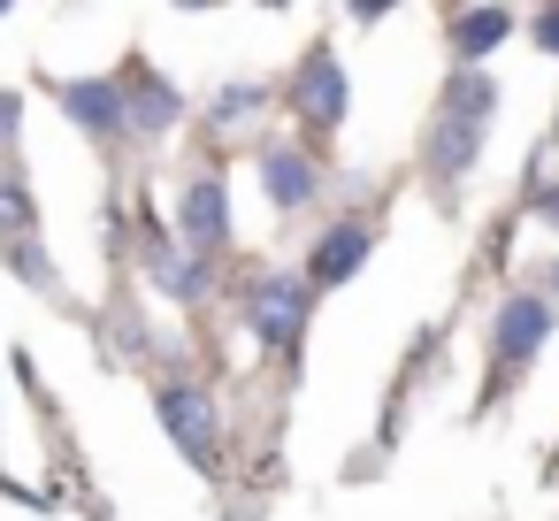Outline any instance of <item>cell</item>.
I'll use <instances>...</instances> for the list:
<instances>
[{"label":"cell","mask_w":559,"mask_h":521,"mask_svg":"<svg viewBox=\"0 0 559 521\" xmlns=\"http://www.w3.org/2000/svg\"><path fill=\"white\" fill-rule=\"evenodd\" d=\"M162 422H169V437L185 445V460L215 467V406H207L200 391H162Z\"/></svg>","instance_id":"6"},{"label":"cell","mask_w":559,"mask_h":521,"mask_svg":"<svg viewBox=\"0 0 559 521\" xmlns=\"http://www.w3.org/2000/svg\"><path fill=\"white\" fill-rule=\"evenodd\" d=\"M154 284H162V292H185V299H200V292H207V276H200L185 253H169V246L154 253Z\"/></svg>","instance_id":"12"},{"label":"cell","mask_w":559,"mask_h":521,"mask_svg":"<svg viewBox=\"0 0 559 521\" xmlns=\"http://www.w3.org/2000/svg\"><path fill=\"white\" fill-rule=\"evenodd\" d=\"M131 123H139V131H169V123H177V93H169L162 78H146L139 100H131Z\"/></svg>","instance_id":"11"},{"label":"cell","mask_w":559,"mask_h":521,"mask_svg":"<svg viewBox=\"0 0 559 521\" xmlns=\"http://www.w3.org/2000/svg\"><path fill=\"white\" fill-rule=\"evenodd\" d=\"M62 108L85 123V131H116V123H131V100H123V85L116 78H85V85H62Z\"/></svg>","instance_id":"7"},{"label":"cell","mask_w":559,"mask_h":521,"mask_svg":"<svg viewBox=\"0 0 559 521\" xmlns=\"http://www.w3.org/2000/svg\"><path fill=\"white\" fill-rule=\"evenodd\" d=\"M253 108H261V85H230V93L215 100V123H246Z\"/></svg>","instance_id":"14"},{"label":"cell","mask_w":559,"mask_h":521,"mask_svg":"<svg viewBox=\"0 0 559 521\" xmlns=\"http://www.w3.org/2000/svg\"><path fill=\"white\" fill-rule=\"evenodd\" d=\"M536 208H544V223H559V192H536Z\"/></svg>","instance_id":"17"},{"label":"cell","mask_w":559,"mask_h":521,"mask_svg":"<svg viewBox=\"0 0 559 521\" xmlns=\"http://www.w3.org/2000/svg\"><path fill=\"white\" fill-rule=\"evenodd\" d=\"M246 322H253L269 345H292V338H299V322H307V299H299V284H292V276H269V284L246 299Z\"/></svg>","instance_id":"5"},{"label":"cell","mask_w":559,"mask_h":521,"mask_svg":"<svg viewBox=\"0 0 559 521\" xmlns=\"http://www.w3.org/2000/svg\"><path fill=\"white\" fill-rule=\"evenodd\" d=\"M177 230H185V246H200V253H215V246L230 238V215H223V185H215V177H192V185H185Z\"/></svg>","instance_id":"4"},{"label":"cell","mask_w":559,"mask_h":521,"mask_svg":"<svg viewBox=\"0 0 559 521\" xmlns=\"http://www.w3.org/2000/svg\"><path fill=\"white\" fill-rule=\"evenodd\" d=\"M544 338H551V307H544V299H528V292H521V299H506V307H498V368H506V376H513V368H528V353H536Z\"/></svg>","instance_id":"3"},{"label":"cell","mask_w":559,"mask_h":521,"mask_svg":"<svg viewBox=\"0 0 559 521\" xmlns=\"http://www.w3.org/2000/svg\"><path fill=\"white\" fill-rule=\"evenodd\" d=\"M490 108H498L490 78H460V85L444 93V116H437V131H429V169H437L444 185H460V177H467V162H475V146H483Z\"/></svg>","instance_id":"1"},{"label":"cell","mask_w":559,"mask_h":521,"mask_svg":"<svg viewBox=\"0 0 559 521\" xmlns=\"http://www.w3.org/2000/svg\"><path fill=\"white\" fill-rule=\"evenodd\" d=\"M261 177H269V200H276V208L314 200V162H307V154H269V162H261Z\"/></svg>","instance_id":"10"},{"label":"cell","mask_w":559,"mask_h":521,"mask_svg":"<svg viewBox=\"0 0 559 521\" xmlns=\"http://www.w3.org/2000/svg\"><path fill=\"white\" fill-rule=\"evenodd\" d=\"M360 261H368V223H337V230H322V246L307 261V284H345Z\"/></svg>","instance_id":"8"},{"label":"cell","mask_w":559,"mask_h":521,"mask_svg":"<svg viewBox=\"0 0 559 521\" xmlns=\"http://www.w3.org/2000/svg\"><path fill=\"white\" fill-rule=\"evenodd\" d=\"M292 108H299L314 131H337V123H345V70H337L330 47H314V55L299 62V78H292Z\"/></svg>","instance_id":"2"},{"label":"cell","mask_w":559,"mask_h":521,"mask_svg":"<svg viewBox=\"0 0 559 521\" xmlns=\"http://www.w3.org/2000/svg\"><path fill=\"white\" fill-rule=\"evenodd\" d=\"M536 47H551V55H559V9H544V16H536Z\"/></svg>","instance_id":"15"},{"label":"cell","mask_w":559,"mask_h":521,"mask_svg":"<svg viewBox=\"0 0 559 521\" xmlns=\"http://www.w3.org/2000/svg\"><path fill=\"white\" fill-rule=\"evenodd\" d=\"M0 230H32V192L16 177H0Z\"/></svg>","instance_id":"13"},{"label":"cell","mask_w":559,"mask_h":521,"mask_svg":"<svg viewBox=\"0 0 559 521\" xmlns=\"http://www.w3.org/2000/svg\"><path fill=\"white\" fill-rule=\"evenodd\" d=\"M16 139V93H0V146Z\"/></svg>","instance_id":"16"},{"label":"cell","mask_w":559,"mask_h":521,"mask_svg":"<svg viewBox=\"0 0 559 521\" xmlns=\"http://www.w3.org/2000/svg\"><path fill=\"white\" fill-rule=\"evenodd\" d=\"M506 32H513V16H506V9H467V16L452 24V55H460V62H483Z\"/></svg>","instance_id":"9"},{"label":"cell","mask_w":559,"mask_h":521,"mask_svg":"<svg viewBox=\"0 0 559 521\" xmlns=\"http://www.w3.org/2000/svg\"><path fill=\"white\" fill-rule=\"evenodd\" d=\"M551 292H559V269H551Z\"/></svg>","instance_id":"18"}]
</instances>
